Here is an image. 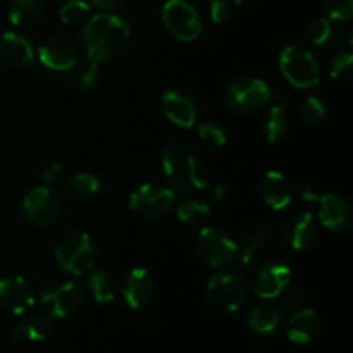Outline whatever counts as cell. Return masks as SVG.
<instances>
[{
  "label": "cell",
  "instance_id": "obj_1",
  "mask_svg": "<svg viewBox=\"0 0 353 353\" xmlns=\"http://www.w3.org/2000/svg\"><path fill=\"white\" fill-rule=\"evenodd\" d=\"M131 28L116 14H97L83 30L86 57L95 62H112L124 57L131 48Z\"/></svg>",
  "mask_w": 353,
  "mask_h": 353
},
{
  "label": "cell",
  "instance_id": "obj_2",
  "mask_svg": "<svg viewBox=\"0 0 353 353\" xmlns=\"http://www.w3.org/2000/svg\"><path fill=\"white\" fill-rule=\"evenodd\" d=\"M162 171L172 188L183 193H195L207 190L210 176L202 159L183 145H169L161 157Z\"/></svg>",
  "mask_w": 353,
  "mask_h": 353
},
{
  "label": "cell",
  "instance_id": "obj_3",
  "mask_svg": "<svg viewBox=\"0 0 353 353\" xmlns=\"http://www.w3.org/2000/svg\"><path fill=\"white\" fill-rule=\"evenodd\" d=\"M248 299V285L238 272L221 271L209 279L205 302L210 312L217 316H233Z\"/></svg>",
  "mask_w": 353,
  "mask_h": 353
},
{
  "label": "cell",
  "instance_id": "obj_4",
  "mask_svg": "<svg viewBox=\"0 0 353 353\" xmlns=\"http://www.w3.org/2000/svg\"><path fill=\"white\" fill-rule=\"evenodd\" d=\"M95 245L85 231H68L55 245L59 269L71 276H83L92 271L95 268Z\"/></svg>",
  "mask_w": 353,
  "mask_h": 353
},
{
  "label": "cell",
  "instance_id": "obj_5",
  "mask_svg": "<svg viewBox=\"0 0 353 353\" xmlns=\"http://www.w3.org/2000/svg\"><path fill=\"white\" fill-rule=\"evenodd\" d=\"M64 203L62 199L47 186L31 188L23 196L19 205V216L26 226L33 230H45L50 228L61 219Z\"/></svg>",
  "mask_w": 353,
  "mask_h": 353
},
{
  "label": "cell",
  "instance_id": "obj_6",
  "mask_svg": "<svg viewBox=\"0 0 353 353\" xmlns=\"http://www.w3.org/2000/svg\"><path fill=\"white\" fill-rule=\"evenodd\" d=\"M176 195L172 190L155 183H145L130 195V210L145 221H162L174 210Z\"/></svg>",
  "mask_w": 353,
  "mask_h": 353
},
{
  "label": "cell",
  "instance_id": "obj_7",
  "mask_svg": "<svg viewBox=\"0 0 353 353\" xmlns=\"http://www.w3.org/2000/svg\"><path fill=\"white\" fill-rule=\"evenodd\" d=\"M279 68L290 85L300 90H309L319 85L321 65L316 55L303 47H286L279 55Z\"/></svg>",
  "mask_w": 353,
  "mask_h": 353
},
{
  "label": "cell",
  "instance_id": "obj_8",
  "mask_svg": "<svg viewBox=\"0 0 353 353\" xmlns=\"http://www.w3.org/2000/svg\"><path fill=\"white\" fill-rule=\"evenodd\" d=\"M40 303L50 319H69L83 305V292L72 279H59L40 290Z\"/></svg>",
  "mask_w": 353,
  "mask_h": 353
},
{
  "label": "cell",
  "instance_id": "obj_9",
  "mask_svg": "<svg viewBox=\"0 0 353 353\" xmlns=\"http://www.w3.org/2000/svg\"><path fill=\"white\" fill-rule=\"evenodd\" d=\"M272 99V90L261 78H241L230 86L226 95V105L231 112L247 116L264 109Z\"/></svg>",
  "mask_w": 353,
  "mask_h": 353
},
{
  "label": "cell",
  "instance_id": "obj_10",
  "mask_svg": "<svg viewBox=\"0 0 353 353\" xmlns=\"http://www.w3.org/2000/svg\"><path fill=\"white\" fill-rule=\"evenodd\" d=\"M196 252L210 268H226L240 255L236 241L219 228H202L196 236Z\"/></svg>",
  "mask_w": 353,
  "mask_h": 353
},
{
  "label": "cell",
  "instance_id": "obj_11",
  "mask_svg": "<svg viewBox=\"0 0 353 353\" xmlns=\"http://www.w3.org/2000/svg\"><path fill=\"white\" fill-rule=\"evenodd\" d=\"M162 21L169 33L181 41H195L203 31L199 10L185 0H168L162 7Z\"/></svg>",
  "mask_w": 353,
  "mask_h": 353
},
{
  "label": "cell",
  "instance_id": "obj_12",
  "mask_svg": "<svg viewBox=\"0 0 353 353\" xmlns=\"http://www.w3.org/2000/svg\"><path fill=\"white\" fill-rule=\"evenodd\" d=\"M38 59L48 71H71L78 62V50L68 38L48 34L38 45Z\"/></svg>",
  "mask_w": 353,
  "mask_h": 353
},
{
  "label": "cell",
  "instance_id": "obj_13",
  "mask_svg": "<svg viewBox=\"0 0 353 353\" xmlns=\"http://www.w3.org/2000/svg\"><path fill=\"white\" fill-rule=\"evenodd\" d=\"M37 303L33 285L23 276H7L0 279V307L14 316H24Z\"/></svg>",
  "mask_w": 353,
  "mask_h": 353
},
{
  "label": "cell",
  "instance_id": "obj_14",
  "mask_svg": "<svg viewBox=\"0 0 353 353\" xmlns=\"http://www.w3.org/2000/svg\"><path fill=\"white\" fill-rule=\"evenodd\" d=\"M161 107L164 116L179 128H193L199 123L200 103L193 95L179 90H169L162 95Z\"/></svg>",
  "mask_w": 353,
  "mask_h": 353
},
{
  "label": "cell",
  "instance_id": "obj_15",
  "mask_svg": "<svg viewBox=\"0 0 353 353\" xmlns=\"http://www.w3.org/2000/svg\"><path fill=\"white\" fill-rule=\"evenodd\" d=\"M292 281V271L281 262H269L259 269L254 281V293L264 300H274L285 293Z\"/></svg>",
  "mask_w": 353,
  "mask_h": 353
},
{
  "label": "cell",
  "instance_id": "obj_16",
  "mask_svg": "<svg viewBox=\"0 0 353 353\" xmlns=\"http://www.w3.org/2000/svg\"><path fill=\"white\" fill-rule=\"evenodd\" d=\"M123 296L128 305L134 310L150 305L155 296V279L145 268L131 269L123 286Z\"/></svg>",
  "mask_w": 353,
  "mask_h": 353
},
{
  "label": "cell",
  "instance_id": "obj_17",
  "mask_svg": "<svg viewBox=\"0 0 353 353\" xmlns=\"http://www.w3.org/2000/svg\"><path fill=\"white\" fill-rule=\"evenodd\" d=\"M319 221L324 228L343 233L352 223V207L343 195L326 193L319 199Z\"/></svg>",
  "mask_w": 353,
  "mask_h": 353
},
{
  "label": "cell",
  "instance_id": "obj_18",
  "mask_svg": "<svg viewBox=\"0 0 353 353\" xmlns=\"http://www.w3.org/2000/svg\"><path fill=\"white\" fill-rule=\"evenodd\" d=\"M286 241L296 252H305L316 245L319 238V224L312 212H299L286 224Z\"/></svg>",
  "mask_w": 353,
  "mask_h": 353
},
{
  "label": "cell",
  "instance_id": "obj_19",
  "mask_svg": "<svg viewBox=\"0 0 353 353\" xmlns=\"http://www.w3.org/2000/svg\"><path fill=\"white\" fill-rule=\"evenodd\" d=\"M259 193L265 205L276 212L285 210L292 202V186L279 171H269L262 176L259 181Z\"/></svg>",
  "mask_w": 353,
  "mask_h": 353
},
{
  "label": "cell",
  "instance_id": "obj_20",
  "mask_svg": "<svg viewBox=\"0 0 353 353\" xmlns=\"http://www.w3.org/2000/svg\"><path fill=\"white\" fill-rule=\"evenodd\" d=\"M54 331L48 316H23L10 330V338L16 345H33L45 341Z\"/></svg>",
  "mask_w": 353,
  "mask_h": 353
},
{
  "label": "cell",
  "instance_id": "obj_21",
  "mask_svg": "<svg viewBox=\"0 0 353 353\" xmlns=\"http://www.w3.org/2000/svg\"><path fill=\"white\" fill-rule=\"evenodd\" d=\"M0 59L10 68H28L34 59L33 45L23 34L9 31L0 38Z\"/></svg>",
  "mask_w": 353,
  "mask_h": 353
},
{
  "label": "cell",
  "instance_id": "obj_22",
  "mask_svg": "<svg viewBox=\"0 0 353 353\" xmlns=\"http://www.w3.org/2000/svg\"><path fill=\"white\" fill-rule=\"evenodd\" d=\"M323 330V321L312 309H300L293 312L292 319L288 321L290 341L296 345H305L312 341Z\"/></svg>",
  "mask_w": 353,
  "mask_h": 353
},
{
  "label": "cell",
  "instance_id": "obj_23",
  "mask_svg": "<svg viewBox=\"0 0 353 353\" xmlns=\"http://www.w3.org/2000/svg\"><path fill=\"white\" fill-rule=\"evenodd\" d=\"M100 190H102L100 179L88 172H79V174H72L64 179V195L71 202H90L99 195Z\"/></svg>",
  "mask_w": 353,
  "mask_h": 353
},
{
  "label": "cell",
  "instance_id": "obj_24",
  "mask_svg": "<svg viewBox=\"0 0 353 353\" xmlns=\"http://www.w3.org/2000/svg\"><path fill=\"white\" fill-rule=\"evenodd\" d=\"M43 10V0H12L9 9V19L14 26L30 28L41 19Z\"/></svg>",
  "mask_w": 353,
  "mask_h": 353
},
{
  "label": "cell",
  "instance_id": "obj_25",
  "mask_svg": "<svg viewBox=\"0 0 353 353\" xmlns=\"http://www.w3.org/2000/svg\"><path fill=\"white\" fill-rule=\"evenodd\" d=\"M290 131L288 110L283 105H272L268 110L262 123V133L269 143H279L286 138Z\"/></svg>",
  "mask_w": 353,
  "mask_h": 353
},
{
  "label": "cell",
  "instance_id": "obj_26",
  "mask_svg": "<svg viewBox=\"0 0 353 353\" xmlns=\"http://www.w3.org/2000/svg\"><path fill=\"white\" fill-rule=\"evenodd\" d=\"M210 205L205 200L200 199H188L183 200L176 209V216H178L179 223L190 228H200L210 219Z\"/></svg>",
  "mask_w": 353,
  "mask_h": 353
},
{
  "label": "cell",
  "instance_id": "obj_27",
  "mask_svg": "<svg viewBox=\"0 0 353 353\" xmlns=\"http://www.w3.org/2000/svg\"><path fill=\"white\" fill-rule=\"evenodd\" d=\"M274 247V233L271 230H259L254 236L248 240L243 250H240V262L247 268L254 265L262 255L268 254Z\"/></svg>",
  "mask_w": 353,
  "mask_h": 353
},
{
  "label": "cell",
  "instance_id": "obj_28",
  "mask_svg": "<svg viewBox=\"0 0 353 353\" xmlns=\"http://www.w3.org/2000/svg\"><path fill=\"white\" fill-rule=\"evenodd\" d=\"M100 78H102V71H100L99 62L95 61H85L76 62L74 68L71 69V85L72 88L78 92H92L99 86Z\"/></svg>",
  "mask_w": 353,
  "mask_h": 353
},
{
  "label": "cell",
  "instance_id": "obj_29",
  "mask_svg": "<svg viewBox=\"0 0 353 353\" xmlns=\"http://www.w3.org/2000/svg\"><path fill=\"white\" fill-rule=\"evenodd\" d=\"M88 290L95 302L110 303L119 293V285L110 272L95 271L88 279Z\"/></svg>",
  "mask_w": 353,
  "mask_h": 353
},
{
  "label": "cell",
  "instance_id": "obj_30",
  "mask_svg": "<svg viewBox=\"0 0 353 353\" xmlns=\"http://www.w3.org/2000/svg\"><path fill=\"white\" fill-rule=\"evenodd\" d=\"M281 324V316L271 305H259L248 316V327L257 334H271Z\"/></svg>",
  "mask_w": 353,
  "mask_h": 353
},
{
  "label": "cell",
  "instance_id": "obj_31",
  "mask_svg": "<svg viewBox=\"0 0 353 353\" xmlns=\"http://www.w3.org/2000/svg\"><path fill=\"white\" fill-rule=\"evenodd\" d=\"M305 38L316 47H333V26L326 17H317L307 24Z\"/></svg>",
  "mask_w": 353,
  "mask_h": 353
},
{
  "label": "cell",
  "instance_id": "obj_32",
  "mask_svg": "<svg viewBox=\"0 0 353 353\" xmlns=\"http://www.w3.org/2000/svg\"><path fill=\"white\" fill-rule=\"evenodd\" d=\"M90 16V3L85 0H69L59 10V19L68 26H78Z\"/></svg>",
  "mask_w": 353,
  "mask_h": 353
},
{
  "label": "cell",
  "instance_id": "obj_33",
  "mask_svg": "<svg viewBox=\"0 0 353 353\" xmlns=\"http://www.w3.org/2000/svg\"><path fill=\"white\" fill-rule=\"evenodd\" d=\"M300 116L305 123L319 126L327 119V109L323 100H319L317 97H307L302 102V107H300Z\"/></svg>",
  "mask_w": 353,
  "mask_h": 353
},
{
  "label": "cell",
  "instance_id": "obj_34",
  "mask_svg": "<svg viewBox=\"0 0 353 353\" xmlns=\"http://www.w3.org/2000/svg\"><path fill=\"white\" fill-rule=\"evenodd\" d=\"M199 138L207 147L219 148L226 145V131L214 123H202L199 126Z\"/></svg>",
  "mask_w": 353,
  "mask_h": 353
},
{
  "label": "cell",
  "instance_id": "obj_35",
  "mask_svg": "<svg viewBox=\"0 0 353 353\" xmlns=\"http://www.w3.org/2000/svg\"><path fill=\"white\" fill-rule=\"evenodd\" d=\"M352 65H353V55L350 52H340L336 57L333 59L330 68L331 78L336 81H345L350 78L352 74Z\"/></svg>",
  "mask_w": 353,
  "mask_h": 353
},
{
  "label": "cell",
  "instance_id": "obj_36",
  "mask_svg": "<svg viewBox=\"0 0 353 353\" xmlns=\"http://www.w3.org/2000/svg\"><path fill=\"white\" fill-rule=\"evenodd\" d=\"M327 16L336 23H347L353 16V0H326Z\"/></svg>",
  "mask_w": 353,
  "mask_h": 353
},
{
  "label": "cell",
  "instance_id": "obj_37",
  "mask_svg": "<svg viewBox=\"0 0 353 353\" xmlns=\"http://www.w3.org/2000/svg\"><path fill=\"white\" fill-rule=\"evenodd\" d=\"M296 192H299L300 199H302L303 202H319L321 196L324 195L319 183L314 181V179L310 178L300 179L299 186H296Z\"/></svg>",
  "mask_w": 353,
  "mask_h": 353
},
{
  "label": "cell",
  "instance_id": "obj_38",
  "mask_svg": "<svg viewBox=\"0 0 353 353\" xmlns=\"http://www.w3.org/2000/svg\"><path fill=\"white\" fill-rule=\"evenodd\" d=\"M64 168L59 162H54V164H48L41 171V181H43V186H47V188H55V186H61L64 183Z\"/></svg>",
  "mask_w": 353,
  "mask_h": 353
},
{
  "label": "cell",
  "instance_id": "obj_39",
  "mask_svg": "<svg viewBox=\"0 0 353 353\" xmlns=\"http://www.w3.org/2000/svg\"><path fill=\"white\" fill-rule=\"evenodd\" d=\"M210 19L216 24H224L231 17V6L228 0H209Z\"/></svg>",
  "mask_w": 353,
  "mask_h": 353
},
{
  "label": "cell",
  "instance_id": "obj_40",
  "mask_svg": "<svg viewBox=\"0 0 353 353\" xmlns=\"http://www.w3.org/2000/svg\"><path fill=\"white\" fill-rule=\"evenodd\" d=\"M307 303V296L302 292L299 293H290V295L283 296L281 299V307L288 312H296V310L303 309Z\"/></svg>",
  "mask_w": 353,
  "mask_h": 353
},
{
  "label": "cell",
  "instance_id": "obj_41",
  "mask_svg": "<svg viewBox=\"0 0 353 353\" xmlns=\"http://www.w3.org/2000/svg\"><path fill=\"white\" fill-rule=\"evenodd\" d=\"M126 0H88V3H92L93 7L102 10H116L119 7L124 6Z\"/></svg>",
  "mask_w": 353,
  "mask_h": 353
},
{
  "label": "cell",
  "instance_id": "obj_42",
  "mask_svg": "<svg viewBox=\"0 0 353 353\" xmlns=\"http://www.w3.org/2000/svg\"><path fill=\"white\" fill-rule=\"evenodd\" d=\"M212 199L216 200L217 203H226L228 200L231 199L230 190H228L226 186H223V185H216L212 188Z\"/></svg>",
  "mask_w": 353,
  "mask_h": 353
},
{
  "label": "cell",
  "instance_id": "obj_43",
  "mask_svg": "<svg viewBox=\"0 0 353 353\" xmlns=\"http://www.w3.org/2000/svg\"><path fill=\"white\" fill-rule=\"evenodd\" d=\"M234 3H238V6H243V3H247V2H250V0H233Z\"/></svg>",
  "mask_w": 353,
  "mask_h": 353
}]
</instances>
